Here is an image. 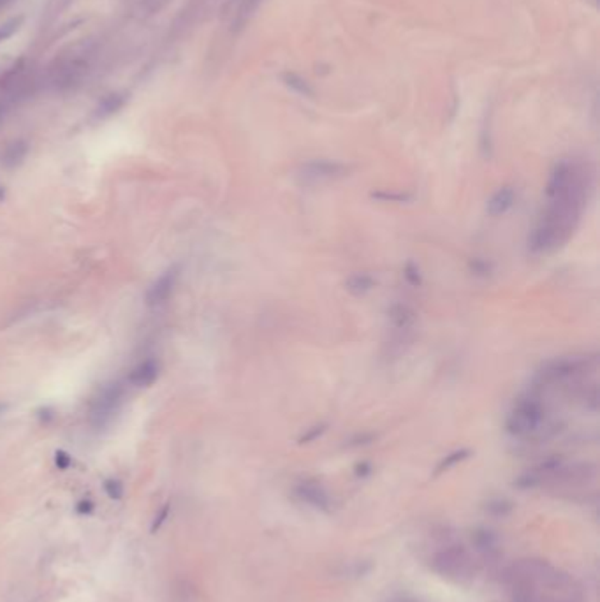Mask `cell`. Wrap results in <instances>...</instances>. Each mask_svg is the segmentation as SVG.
Returning <instances> with one entry per match:
<instances>
[{
    "instance_id": "31",
    "label": "cell",
    "mask_w": 600,
    "mask_h": 602,
    "mask_svg": "<svg viewBox=\"0 0 600 602\" xmlns=\"http://www.w3.org/2000/svg\"><path fill=\"white\" fill-rule=\"evenodd\" d=\"M11 2H13V0H0V11H2V9H6V7H7V6H9V4H11Z\"/></svg>"
},
{
    "instance_id": "8",
    "label": "cell",
    "mask_w": 600,
    "mask_h": 602,
    "mask_svg": "<svg viewBox=\"0 0 600 602\" xmlns=\"http://www.w3.org/2000/svg\"><path fill=\"white\" fill-rule=\"evenodd\" d=\"M387 319L391 323L392 330L400 331V333H407L412 330L417 323V313L414 312L412 306L407 303H392L387 310Z\"/></svg>"
},
{
    "instance_id": "10",
    "label": "cell",
    "mask_w": 600,
    "mask_h": 602,
    "mask_svg": "<svg viewBox=\"0 0 600 602\" xmlns=\"http://www.w3.org/2000/svg\"><path fill=\"white\" fill-rule=\"evenodd\" d=\"M159 372H161L159 361L154 360V358H148V360H143L141 363H138L132 368L127 380L134 387H150L159 379Z\"/></svg>"
},
{
    "instance_id": "26",
    "label": "cell",
    "mask_w": 600,
    "mask_h": 602,
    "mask_svg": "<svg viewBox=\"0 0 600 602\" xmlns=\"http://www.w3.org/2000/svg\"><path fill=\"white\" fill-rule=\"evenodd\" d=\"M477 542H479V548L491 549L495 546V535L491 532H481L477 535Z\"/></svg>"
},
{
    "instance_id": "34",
    "label": "cell",
    "mask_w": 600,
    "mask_h": 602,
    "mask_svg": "<svg viewBox=\"0 0 600 602\" xmlns=\"http://www.w3.org/2000/svg\"><path fill=\"white\" fill-rule=\"evenodd\" d=\"M2 114H4V108H2V106H0V118H2Z\"/></svg>"
},
{
    "instance_id": "12",
    "label": "cell",
    "mask_w": 600,
    "mask_h": 602,
    "mask_svg": "<svg viewBox=\"0 0 600 602\" xmlns=\"http://www.w3.org/2000/svg\"><path fill=\"white\" fill-rule=\"evenodd\" d=\"M28 150H31V146L25 139H13L0 150V166L6 169L18 168L27 158Z\"/></svg>"
},
{
    "instance_id": "3",
    "label": "cell",
    "mask_w": 600,
    "mask_h": 602,
    "mask_svg": "<svg viewBox=\"0 0 600 602\" xmlns=\"http://www.w3.org/2000/svg\"><path fill=\"white\" fill-rule=\"evenodd\" d=\"M349 173V166L340 161L329 158H314L303 162L298 168V178L303 186H321V183L333 182L343 178Z\"/></svg>"
},
{
    "instance_id": "28",
    "label": "cell",
    "mask_w": 600,
    "mask_h": 602,
    "mask_svg": "<svg viewBox=\"0 0 600 602\" xmlns=\"http://www.w3.org/2000/svg\"><path fill=\"white\" fill-rule=\"evenodd\" d=\"M370 472H372V465H370L368 461H361V463L355 465V475H358V478H366Z\"/></svg>"
},
{
    "instance_id": "17",
    "label": "cell",
    "mask_w": 600,
    "mask_h": 602,
    "mask_svg": "<svg viewBox=\"0 0 600 602\" xmlns=\"http://www.w3.org/2000/svg\"><path fill=\"white\" fill-rule=\"evenodd\" d=\"M284 81L291 90L298 92L299 95H305V97H312L314 95V90L309 87V83H306L303 77L294 75V72H287V75H284Z\"/></svg>"
},
{
    "instance_id": "19",
    "label": "cell",
    "mask_w": 600,
    "mask_h": 602,
    "mask_svg": "<svg viewBox=\"0 0 600 602\" xmlns=\"http://www.w3.org/2000/svg\"><path fill=\"white\" fill-rule=\"evenodd\" d=\"M468 269L472 275L481 276V279H486L493 273V263L486 259H481V257H472L468 261Z\"/></svg>"
},
{
    "instance_id": "13",
    "label": "cell",
    "mask_w": 600,
    "mask_h": 602,
    "mask_svg": "<svg viewBox=\"0 0 600 602\" xmlns=\"http://www.w3.org/2000/svg\"><path fill=\"white\" fill-rule=\"evenodd\" d=\"M375 286L377 280L373 279L370 273H353V275L347 276L345 282H343V287H345L347 293L353 294L355 298L366 296V294L375 289Z\"/></svg>"
},
{
    "instance_id": "9",
    "label": "cell",
    "mask_w": 600,
    "mask_h": 602,
    "mask_svg": "<svg viewBox=\"0 0 600 602\" xmlns=\"http://www.w3.org/2000/svg\"><path fill=\"white\" fill-rule=\"evenodd\" d=\"M516 203V190L510 186L496 188L486 201V213L490 217H503Z\"/></svg>"
},
{
    "instance_id": "23",
    "label": "cell",
    "mask_w": 600,
    "mask_h": 602,
    "mask_svg": "<svg viewBox=\"0 0 600 602\" xmlns=\"http://www.w3.org/2000/svg\"><path fill=\"white\" fill-rule=\"evenodd\" d=\"M488 511L495 516H505L513 511V504L505 500V498H498V500H491L488 504Z\"/></svg>"
},
{
    "instance_id": "7",
    "label": "cell",
    "mask_w": 600,
    "mask_h": 602,
    "mask_svg": "<svg viewBox=\"0 0 600 602\" xmlns=\"http://www.w3.org/2000/svg\"><path fill=\"white\" fill-rule=\"evenodd\" d=\"M296 495H298V498H301L305 504L312 505L314 509H318V511L328 512L329 507H331V500H329L328 491L316 481H303L301 485L296 486Z\"/></svg>"
},
{
    "instance_id": "30",
    "label": "cell",
    "mask_w": 600,
    "mask_h": 602,
    "mask_svg": "<svg viewBox=\"0 0 600 602\" xmlns=\"http://www.w3.org/2000/svg\"><path fill=\"white\" fill-rule=\"evenodd\" d=\"M150 2H151V7H154V9H155V7H157V9H159V7H161L162 4L166 2V0H150Z\"/></svg>"
},
{
    "instance_id": "16",
    "label": "cell",
    "mask_w": 600,
    "mask_h": 602,
    "mask_svg": "<svg viewBox=\"0 0 600 602\" xmlns=\"http://www.w3.org/2000/svg\"><path fill=\"white\" fill-rule=\"evenodd\" d=\"M370 198L382 203H410L414 195L410 192H387V190H373Z\"/></svg>"
},
{
    "instance_id": "4",
    "label": "cell",
    "mask_w": 600,
    "mask_h": 602,
    "mask_svg": "<svg viewBox=\"0 0 600 602\" xmlns=\"http://www.w3.org/2000/svg\"><path fill=\"white\" fill-rule=\"evenodd\" d=\"M87 71V58L81 57V55L65 57L62 58V60L55 65L53 71H51V85H53L57 90H69V88H74L76 85H80V81L83 80Z\"/></svg>"
},
{
    "instance_id": "27",
    "label": "cell",
    "mask_w": 600,
    "mask_h": 602,
    "mask_svg": "<svg viewBox=\"0 0 600 602\" xmlns=\"http://www.w3.org/2000/svg\"><path fill=\"white\" fill-rule=\"evenodd\" d=\"M94 509H95V505L92 500H81L80 504L76 505V511L80 512V515H90Z\"/></svg>"
},
{
    "instance_id": "14",
    "label": "cell",
    "mask_w": 600,
    "mask_h": 602,
    "mask_svg": "<svg viewBox=\"0 0 600 602\" xmlns=\"http://www.w3.org/2000/svg\"><path fill=\"white\" fill-rule=\"evenodd\" d=\"M262 4V0H243L242 6L238 7V13H236L235 20H232V31L240 32L247 27L248 21L252 20V16L255 14V11L259 9V6Z\"/></svg>"
},
{
    "instance_id": "15",
    "label": "cell",
    "mask_w": 600,
    "mask_h": 602,
    "mask_svg": "<svg viewBox=\"0 0 600 602\" xmlns=\"http://www.w3.org/2000/svg\"><path fill=\"white\" fill-rule=\"evenodd\" d=\"M472 456V451H470V449H456V451H453V453H449L447 454V456H444L442 460H440V463L436 465V468H435V472H433V475H440V474H444V472H447L449 471V468H453V467H456L458 463H463V461L465 460H468V458Z\"/></svg>"
},
{
    "instance_id": "2",
    "label": "cell",
    "mask_w": 600,
    "mask_h": 602,
    "mask_svg": "<svg viewBox=\"0 0 600 602\" xmlns=\"http://www.w3.org/2000/svg\"><path fill=\"white\" fill-rule=\"evenodd\" d=\"M125 389L120 382H109L99 389L90 405V423L95 428H102L117 416L124 404Z\"/></svg>"
},
{
    "instance_id": "11",
    "label": "cell",
    "mask_w": 600,
    "mask_h": 602,
    "mask_svg": "<svg viewBox=\"0 0 600 602\" xmlns=\"http://www.w3.org/2000/svg\"><path fill=\"white\" fill-rule=\"evenodd\" d=\"M127 99V94H124V92H111V94L105 95V97L97 102V106H95L94 112H92V118L97 122H102L114 117V114L120 113L122 109L125 108Z\"/></svg>"
},
{
    "instance_id": "5",
    "label": "cell",
    "mask_w": 600,
    "mask_h": 602,
    "mask_svg": "<svg viewBox=\"0 0 600 602\" xmlns=\"http://www.w3.org/2000/svg\"><path fill=\"white\" fill-rule=\"evenodd\" d=\"M584 365H586V361L581 360V358H558V360L550 361L544 367V370L540 372V379L547 384L564 382V380L572 379L574 375L579 374Z\"/></svg>"
},
{
    "instance_id": "20",
    "label": "cell",
    "mask_w": 600,
    "mask_h": 602,
    "mask_svg": "<svg viewBox=\"0 0 600 602\" xmlns=\"http://www.w3.org/2000/svg\"><path fill=\"white\" fill-rule=\"evenodd\" d=\"M23 20H25L23 16H16V18H11V20H7L6 23L0 25V43H6L7 39L13 38V36L20 31L21 25H23Z\"/></svg>"
},
{
    "instance_id": "22",
    "label": "cell",
    "mask_w": 600,
    "mask_h": 602,
    "mask_svg": "<svg viewBox=\"0 0 600 602\" xmlns=\"http://www.w3.org/2000/svg\"><path fill=\"white\" fill-rule=\"evenodd\" d=\"M105 491L107 497L113 498V500H120V498L124 497V485H122L120 479H114V478L106 479Z\"/></svg>"
},
{
    "instance_id": "32",
    "label": "cell",
    "mask_w": 600,
    "mask_h": 602,
    "mask_svg": "<svg viewBox=\"0 0 600 602\" xmlns=\"http://www.w3.org/2000/svg\"><path fill=\"white\" fill-rule=\"evenodd\" d=\"M4 199H6V188H4V186H0V201H4Z\"/></svg>"
},
{
    "instance_id": "18",
    "label": "cell",
    "mask_w": 600,
    "mask_h": 602,
    "mask_svg": "<svg viewBox=\"0 0 600 602\" xmlns=\"http://www.w3.org/2000/svg\"><path fill=\"white\" fill-rule=\"evenodd\" d=\"M403 279L412 287L423 286V273H421V268L417 266V263H414L412 259L407 261L405 266H403Z\"/></svg>"
},
{
    "instance_id": "25",
    "label": "cell",
    "mask_w": 600,
    "mask_h": 602,
    "mask_svg": "<svg viewBox=\"0 0 600 602\" xmlns=\"http://www.w3.org/2000/svg\"><path fill=\"white\" fill-rule=\"evenodd\" d=\"M169 511H171V505L169 504H166L164 507L161 509V511H159V515L155 516V520H154V523H151V532H157L159 528H161L162 525H164L166 523V520H168V516H169Z\"/></svg>"
},
{
    "instance_id": "33",
    "label": "cell",
    "mask_w": 600,
    "mask_h": 602,
    "mask_svg": "<svg viewBox=\"0 0 600 602\" xmlns=\"http://www.w3.org/2000/svg\"><path fill=\"white\" fill-rule=\"evenodd\" d=\"M4 411H6V405H2V404H0V414H2V412H4Z\"/></svg>"
},
{
    "instance_id": "6",
    "label": "cell",
    "mask_w": 600,
    "mask_h": 602,
    "mask_svg": "<svg viewBox=\"0 0 600 602\" xmlns=\"http://www.w3.org/2000/svg\"><path fill=\"white\" fill-rule=\"evenodd\" d=\"M178 276H180V266H171L169 269H166L146 291V300L148 306H161L171 298V294L175 293V287L178 282Z\"/></svg>"
},
{
    "instance_id": "29",
    "label": "cell",
    "mask_w": 600,
    "mask_h": 602,
    "mask_svg": "<svg viewBox=\"0 0 600 602\" xmlns=\"http://www.w3.org/2000/svg\"><path fill=\"white\" fill-rule=\"evenodd\" d=\"M39 419L43 421V423H48V421H53L55 419V412L51 411V409H41L39 411Z\"/></svg>"
},
{
    "instance_id": "24",
    "label": "cell",
    "mask_w": 600,
    "mask_h": 602,
    "mask_svg": "<svg viewBox=\"0 0 600 602\" xmlns=\"http://www.w3.org/2000/svg\"><path fill=\"white\" fill-rule=\"evenodd\" d=\"M55 465H57L60 471H65V468H69L73 465L71 454H69L68 451H64V449H58V451H55Z\"/></svg>"
},
{
    "instance_id": "21",
    "label": "cell",
    "mask_w": 600,
    "mask_h": 602,
    "mask_svg": "<svg viewBox=\"0 0 600 602\" xmlns=\"http://www.w3.org/2000/svg\"><path fill=\"white\" fill-rule=\"evenodd\" d=\"M326 430H328V424H326V423L316 424V426L309 428V430H306L305 434H303L301 437L298 439V444L303 446V444H310V442L317 441L318 437H322V435L326 434Z\"/></svg>"
},
{
    "instance_id": "1",
    "label": "cell",
    "mask_w": 600,
    "mask_h": 602,
    "mask_svg": "<svg viewBox=\"0 0 600 602\" xmlns=\"http://www.w3.org/2000/svg\"><path fill=\"white\" fill-rule=\"evenodd\" d=\"M546 407L537 394L518 398L505 417V431L516 439H527L539 434L546 423Z\"/></svg>"
}]
</instances>
